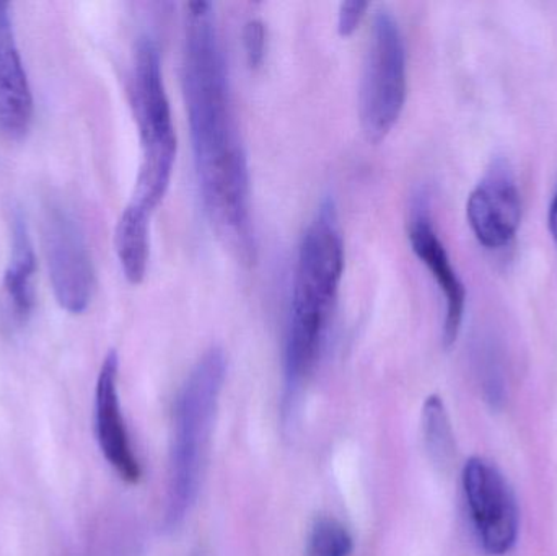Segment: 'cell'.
Instances as JSON below:
<instances>
[{"label": "cell", "mask_w": 557, "mask_h": 556, "mask_svg": "<svg viewBox=\"0 0 557 556\" xmlns=\"http://www.w3.org/2000/svg\"><path fill=\"white\" fill-rule=\"evenodd\" d=\"M183 91L209 224L238 263L253 267L258 244L251 218L250 170L214 5L205 0L186 5Z\"/></svg>", "instance_id": "1"}, {"label": "cell", "mask_w": 557, "mask_h": 556, "mask_svg": "<svg viewBox=\"0 0 557 556\" xmlns=\"http://www.w3.org/2000/svg\"><path fill=\"white\" fill-rule=\"evenodd\" d=\"M344 271V244L333 199H324L301 235L285 336V400H294L317 365Z\"/></svg>", "instance_id": "2"}, {"label": "cell", "mask_w": 557, "mask_h": 556, "mask_svg": "<svg viewBox=\"0 0 557 556\" xmlns=\"http://www.w3.org/2000/svg\"><path fill=\"white\" fill-rule=\"evenodd\" d=\"M225 371L224 351L209 349L186 379L176 400L165 511L169 531L183 524L198 498Z\"/></svg>", "instance_id": "3"}, {"label": "cell", "mask_w": 557, "mask_h": 556, "mask_svg": "<svg viewBox=\"0 0 557 556\" xmlns=\"http://www.w3.org/2000/svg\"><path fill=\"white\" fill-rule=\"evenodd\" d=\"M133 104L139 127L140 163L129 205L152 215L169 191L178 143L159 46L150 36H140L134 52Z\"/></svg>", "instance_id": "4"}, {"label": "cell", "mask_w": 557, "mask_h": 556, "mask_svg": "<svg viewBox=\"0 0 557 556\" xmlns=\"http://www.w3.org/2000/svg\"><path fill=\"white\" fill-rule=\"evenodd\" d=\"M408 97L406 45L398 20L388 10L373 16L360 81L359 114L369 143L388 136L405 110Z\"/></svg>", "instance_id": "5"}, {"label": "cell", "mask_w": 557, "mask_h": 556, "mask_svg": "<svg viewBox=\"0 0 557 556\" xmlns=\"http://www.w3.org/2000/svg\"><path fill=\"white\" fill-rule=\"evenodd\" d=\"M41 240L55 302L69 313L85 312L94 297L95 267L84 228L67 206H45Z\"/></svg>", "instance_id": "6"}, {"label": "cell", "mask_w": 557, "mask_h": 556, "mask_svg": "<svg viewBox=\"0 0 557 556\" xmlns=\"http://www.w3.org/2000/svg\"><path fill=\"white\" fill-rule=\"evenodd\" d=\"M461 482L484 552L494 556L509 554L519 538L520 515L506 477L493 464L473 457L465 464Z\"/></svg>", "instance_id": "7"}, {"label": "cell", "mask_w": 557, "mask_h": 556, "mask_svg": "<svg viewBox=\"0 0 557 556\" xmlns=\"http://www.w3.org/2000/svg\"><path fill=\"white\" fill-rule=\"evenodd\" d=\"M117 374L120 358L116 351H110L103 359L95 387V433L107 462L121 480L134 485L139 482L143 472L124 421Z\"/></svg>", "instance_id": "8"}, {"label": "cell", "mask_w": 557, "mask_h": 556, "mask_svg": "<svg viewBox=\"0 0 557 556\" xmlns=\"http://www.w3.org/2000/svg\"><path fill=\"white\" fill-rule=\"evenodd\" d=\"M467 218L484 247L500 248L516 237L522 219V202L506 165H494L473 189L467 202Z\"/></svg>", "instance_id": "9"}, {"label": "cell", "mask_w": 557, "mask_h": 556, "mask_svg": "<svg viewBox=\"0 0 557 556\" xmlns=\"http://www.w3.org/2000/svg\"><path fill=\"white\" fill-rule=\"evenodd\" d=\"M409 242L419 260L431 271L445 297L444 343L450 348L457 342L463 323L467 289L451 267L444 244L432 224L428 199L418 198L412 205L409 219Z\"/></svg>", "instance_id": "10"}, {"label": "cell", "mask_w": 557, "mask_h": 556, "mask_svg": "<svg viewBox=\"0 0 557 556\" xmlns=\"http://www.w3.org/2000/svg\"><path fill=\"white\" fill-rule=\"evenodd\" d=\"M33 94L16 45L10 3L0 0V131L10 139L28 133L33 121Z\"/></svg>", "instance_id": "11"}, {"label": "cell", "mask_w": 557, "mask_h": 556, "mask_svg": "<svg viewBox=\"0 0 557 556\" xmlns=\"http://www.w3.org/2000/svg\"><path fill=\"white\" fill-rule=\"evenodd\" d=\"M10 258L3 273V296L10 317L16 323L26 322L35 307L36 257L32 238L20 214L12 218Z\"/></svg>", "instance_id": "12"}, {"label": "cell", "mask_w": 557, "mask_h": 556, "mask_svg": "<svg viewBox=\"0 0 557 556\" xmlns=\"http://www.w3.org/2000/svg\"><path fill=\"white\" fill-rule=\"evenodd\" d=\"M114 250L127 283H143L150 258V214L127 205L114 228Z\"/></svg>", "instance_id": "13"}, {"label": "cell", "mask_w": 557, "mask_h": 556, "mask_svg": "<svg viewBox=\"0 0 557 556\" xmlns=\"http://www.w3.org/2000/svg\"><path fill=\"white\" fill-rule=\"evenodd\" d=\"M422 434L425 449L432 462L438 467L450 466L455 456V437L450 418L444 400L438 395H431L422 408Z\"/></svg>", "instance_id": "14"}, {"label": "cell", "mask_w": 557, "mask_h": 556, "mask_svg": "<svg viewBox=\"0 0 557 556\" xmlns=\"http://www.w3.org/2000/svg\"><path fill=\"white\" fill-rule=\"evenodd\" d=\"M352 548V538L336 519L318 518L311 526L307 556H349Z\"/></svg>", "instance_id": "15"}, {"label": "cell", "mask_w": 557, "mask_h": 556, "mask_svg": "<svg viewBox=\"0 0 557 556\" xmlns=\"http://www.w3.org/2000/svg\"><path fill=\"white\" fill-rule=\"evenodd\" d=\"M244 46L248 64L251 67H260L267 54V28L261 20H250L245 23Z\"/></svg>", "instance_id": "16"}, {"label": "cell", "mask_w": 557, "mask_h": 556, "mask_svg": "<svg viewBox=\"0 0 557 556\" xmlns=\"http://www.w3.org/2000/svg\"><path fill=\"white\" fill-rule=\"evenodd\" d=\"M369 7V2H360V0H349V2L341 3L339 13H337V33L341 36L352 35L362 23Z\"/></svg>", "instance_id": "17"}, {"label": "cell", "mask_w": 557, "mask_h": 556, "mask_svg": "<svg viewBox=\"0 0 557 556\" xmlns=\"http://www.w3.org/2000/svg\"><path fill=\"white\" fill-rule=\"evenodd\" d=\"M548 224L557 245V191L555 198H553L552 206H549Z\"/></svg>", "instance_id": "18"}]
</instances>
